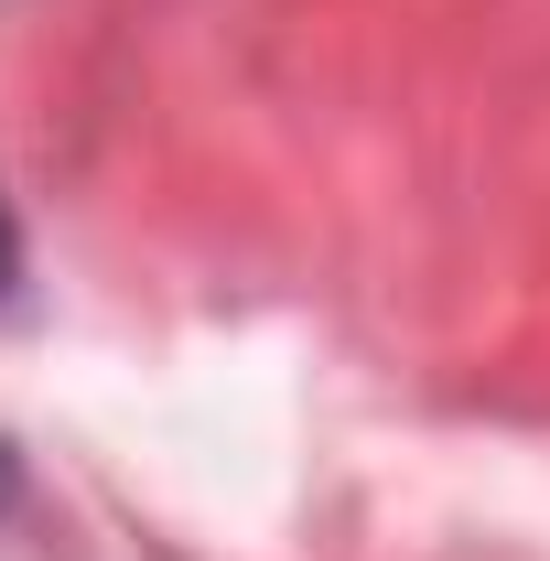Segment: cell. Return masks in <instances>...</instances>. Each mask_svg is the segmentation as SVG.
<instances>
[{
    "label": "cell",
    "mask_w": 550,
    "mask_h": 561,
    "mask_svg": "<svg viewBox=\"0 0 550 561\" xmlns=\"http://www.w3.org/2000/svg\"><path fill=\"white\" fill-rule=\"evenodd\" d=\"M0 507H11V454H0Z\"/></svg>",
    "instance_id": "1"
},
{
    "label": "cell",
    "mask_w": 550,
    "mask_h": 561,
    "mask_svg": "<svg viewBox=\"0 0 550 561\" xmlns=\"http://www.w3.org/2000/svg\"><path fill=\"white\" fill-rule=\"evenodd\" d=\"M0 271H11V238H0Z\"/></svg>",
    "instance_id": "2"
}]
</instances>
